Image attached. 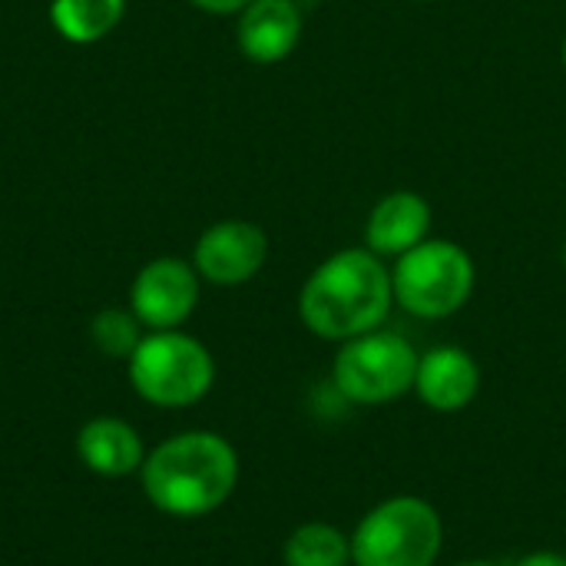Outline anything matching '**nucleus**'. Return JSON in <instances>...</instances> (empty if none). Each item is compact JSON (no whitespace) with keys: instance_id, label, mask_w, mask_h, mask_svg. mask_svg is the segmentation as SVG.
Instances as JSON below:
<instances>
[{"instance_id":"obj_6","label":"nucleus","mask_w":566,"mask_h":566,"mask_svg":"<svg viewBox=\"0 0 566 566\" xmlns=\"http://www.w3.org/2000/svg\"><path fill=\"white\" fill-rule=\"evenodd\" d=\"M418 358L421 355L408 338L375 328L342 342L332 381L352 405H388L415 391Z\"/></svg>"},{"instance_id":"obj_20","label":"nucleus","mask_w":566,"mask_h":566,"mask_svg":"<svg viewBox=\"0 0 566 566\" xmlns=\"http://www.w3.org/2000/svg\"><path fill=\"white\" fill-rule=\"evenodd\" d=\"M564 262H566V245H564Z\"/></svg>"},{"instance_id":"obj_14","label":"nucleus","mask_w":566,"mask_h":566,"mask_svg":"<svg viewBox=\"0 0 566 566\" xmlns=\"http://www.w3.org/2000/svg\"><path fill=\"white\" fill-rule=\"evenodd\" d=\"M285 566H352V537L335 524L308 521L295 527L282 544Z\"/></svg>"},{"instance_id":"obj_4","label":"nucleus","mask_w":566,"mask_h":566,"mask_svg":"<svg viewBox=\"0 0 566 566\" xmlns=\"http://www.w3.org/2000/svg\"><path fill=\"white\" fill-rule=\"evenodd\" d=\"M126 365L133 391L156 408H189L202 401L216 381L209 348L179 328L143 335Z\"/></svg>"},{"instance_id":"obj_7","label":"nucleus","mask_w":566,"mask_h":566,"mask_svg":"<svg viewBox=\"0 0 566 566\" xmlns=\"http://www.w3.org/2000/svg\"><path fill=\"white\" fill-rule=\"evenodd\" d=\"M199 305V272L196 265L163 255L146 262L129 285V312L149 332L179 328Z\"/></svg>"},{"instance_id":"obj_16","label":"nucleus","mask_w":566,"mask_h":566,"mask_svg":"<svg viewBox=\"0 0 566 566\" xmlns=\"http://www.w3.org/2000/svg\"><path fill=\"white\" fill-rule=\"evenodd\" d=\"M189 3L206 13H242L252 0H189Z\"/></svg>"},{"instance_id":"obj_18","label":"nucleus","mask_w":566,"mask_h":566,"mask_svg":"<svg viewBox=\"0 0 566 566\" xmlns=\"http://www.w3.org/2000/svg\"><path fill=\"white\" fill-rule=\"evenodd\" d=\"M454 566H497V564H488V560H464V564H454Z\"/></svg>"},{"instance_id":"obj_9","label":"nucleus","mask_w":566,"mask_h":566,"mask_svg":"<svg viewBox=\"0 0 566 566\" xmlns=\"http://www.w3.org/2000/svg\"><path fill=\"white\" fill-rule=\"evenodd\" d=\"M415 391L431 411L441 415L464 411L481 391V368L464 348L454 345L431 348L428 355L418 358Z\"/></svg>"},{"instance_id":"obj_17","label":"nucleus","mask_w":566,"mask_h":566,"mask_svg":"<svg viewBox=\"0 0 566 566\" xmlns=\"http://www.w3.org/2000/svg\"><path fill=\"white\" fill-rule=\"evenodd\" d=\"M514 566H566V557L564 554L541 551V554H527V557H521Z\"/></svg>"},{"instance_id":"obj_1","label":"nucleus","mask_w":566,"mask_h":566,"mask_svg":"<svg viewBox=\"0 0 566 566\" xmlns=\"http://www.w3.org/2000/svg\"><path fill=\"white\" fill-rule=\"evenodd\" d=\"M146 501L166 517H206L239 484V454L216 431H182L146 451L139 468Z\"/></svg>"},{"instance_id":"obj_10","label":"nucleus","mask_w":566,"mask_h":566,"mask_svg":"<svg viewBox=\"0 0 566 566\" xmlns=\"http://www.w3.org/2000/svg\"><path fill=\"white\" fill-rule=\"evenodd\" d=\"M76 458L96 478H129L139 474L146 461V448L129 421L99 415L76 431Z\"/></svg>"},{"instance_id":"obj_21","label":"nucleus","mask_w":566,"mask_h":566,"mask_svg":"<svg viewBox=\"0 0 566 566\" xmlns=\"http://www.w3.org/2000/svg\"><path fill=\"white\" fill-rule=\"evenodd\" d=\"M418 3H428V0H418Z\"/></svg>"},{"instance_id":"obj_19","label":"nucleus","mask_w":566,"mask_h":566,"mask_svg":"<svg viewBox=\"0 0 566 566\" xmlns=\"http://www.w3.org/2000/svg\"><path fill=\"white\" fill-rule=\"evenodd\" d=\"M564 66H566V40H564Z\"/></svg>"},{"instance_id":"obj_11","label":"nucleus","mask_w":566,"mask_h":566,"mask_svg":"<svg viewBox=\"0 0 566 566\" xmlns=\"http://www.w3.org/2000/svg\"><path fill=\"white\" fill-rule=\"evenodd\" d=\"M235 36L252 63H279L302 40V10L295 0H252L239 17Z\"/></svg>"},{"instance_id":"obj_2","label":"nucleus","mask_w":566,"mask_h":566,"mask_svg":"<svg viewBox=\"0 0 566 566\" xmlns=\"http://www.w3.org/2000/svg\"><path fill=\"white\" fill-rule=\"evenodd\" d=\"M395 302L391 272L371 249L328 255L302 285L298 315L325 342H348L381 328Z\"/></svg>"},{"instance_id":"obj_15","label":"nucleus","mask_w":566,"mask_h":566,"mask_svg":"<svg viewBox=\"0 0 566 566\" xmlns=\"http://www.w3.org/2000/svg\"><path fill=\"white\" fill-rule=\"evenodd\" d=\"M90 342L109 358H129L143 342V325L129 308H103L90 322Z\"/></svg>"},{"instance_id":"obj_13","label":"nucleus","mask_w":566,"mask_h":566,"mask_svg":"<svg viewBox=\"0 0 566 566\" xmlns=\"http://www.w3.org/2000/svg\"><path fill=\"white\" fill-rule=\"evenodd\" d=\"M126 13V0H53L50 20L70 43H96L109 36Z\"/></svg>"},{"instance_id":"obj_5","label":"nucleus","mask_w":566,"mask_h":566,"mask_svg":"<svg viewBox=\"0 0 566 566\" xmlns=\"http://www.w3.org/2000/svg\"><path fill=\"white\" fill-rule=\"evenodd\" d=\"M395 302L415 318H448L461 312L474 292L471 255L448 239H424L411 252L398 255L391 272Z\"/></svg>"},{"instance_id":"obj_12","label":"nucleus","mask_w":566,"mask_h":566,"mask_svg":"<svg viewBox=\"0 0 566 566\" xmlns=\"http://www.w3.org/2000/svg\"><path fill=\"white\" fill-rule=\"evenodd\" d=\"M431 232V206L418 192H391L385 196L365 226L368 249L375 255H405L415 245H421Z\"/></svg>"},{"instance_id":"obj_8","label":"nucleus","mask_w":566,"mask_h":566,"mask_svg":"<svg viewBox=\"0 0 566 566\" xmlns=\"http://www.w3.org/2000/svg\"><path fill=\"white\" fill-rule=\"evenodd\" d=\"M269 259V239L255 222L226 219L209 226L192 252L199 279L212 285H242L262 272Z\"/></svg>"},{"instance_id":"obj_3","label":"nucleus","mask_w":566,"mask_h":566,"mask_svg":"<svg viewBox=\"0 0 566 566\" xmlns=\"http://www.w3.org/2000/svg\"><path fill=\"white\" fill-rule=\"evenodd\" d=\"M444 524L434 504L398 494L375 504L352 534V566H434Z\"/></svg>"}]
</instances>
